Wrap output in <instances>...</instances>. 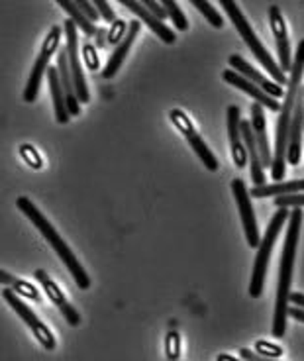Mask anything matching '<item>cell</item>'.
<instances>
[{
  "instance_id": "20",
  "label": "cell",
  "mask_w": 304,
  "mask_h": 361,
  "mask_svg": "<svg viewBox=\"0 0 304 361\" xmlns=\"http://www.w3.org/2000/svg\"><path fill=\"white\" fill-rule=\"evenodd\" d=\"M138 32H140V20H132V22H130V27H128V36H126L124 42L112 51L107 67H104V71H102V77H104V79H114V77H116V73L120 71V67L124 63L126 55L130 51V47L134 45V39L135 36H138Z\"/></svg>"
},
{
  "instance_id": "29",
  "label": "cell",
  "mask_w": 304,
  "mask_h": 361,
  "mask_svg": "<svg viewBox=\"0 0 304 361\" xmlns=\"http://www.w3.org/2000/svg\"><path fill=\"white\" fill-rule=\"evenodd\" d=\"M83 57H85V63L89 67L90 71H97L99 69V54H97V45L90 42V37H87L85 42H83Z\"/></svg>"
},
{
  "instance_id": "16",
  "label": "cell",
  "mask_w": 304,
  "mask_h": 361,
  "mask_svg": "<svg viewBox=\"0 0 304 361\" xmlns=\"http://www.w3.org/2000/svg\"><path fill=\"white\" fill-rule=\"evenodd\" d=\"M222 77H224V81L230 82L232 87L243 90V92H248L251 99H255V102H260L263 109L281 110L277 99L269 97L265 90L260 89V87H257L255 82H251L250 79H245V77H243V75H240V73H236L233 69H226V71L222 73Z\"/></svg>"
},
{
  "instance_id": "21",
  "label": "cell",
  "mask_w": 304,
  "mask_h": 361,
  "mask_svg": "<svg viewBox=\"0 0 304 361\" xmlns=\"http://www.w3.org/2000/svg\"><path fill=\"white\" fill-rule=\"evenodd\" d=\"M57 69H59V79H61L63 92H65V100H67V110L71 116H79L81 106H79V99H77V90H75V81H73L71 69H69V55L67 49L59 54L57 59Z\"/></svg>"
},
{
  "instance_id": "27",
  "label": "cell",
  "mask_w": 304,
  "mask_h": 361,
  "mask_svg": "<svg viewBox=\"0 0 304 361\" xmlns=\"http://www.w3.org/2000/svg\"><path fill=\"white\" fill-rule=\"evenodd\" d=\"M190 4L198 8L202 14H205V18L212 24L214 27H222L224 26V18L216 12V8L210 4V2H206V0H190Z\"/></svg>"
},
{
  "instance_id": "24",
  "label": "cell",
  "mask_w": 304,
  "mask_h": 361,
  "mask_svg": "<svg viewBox=\"0 0 304 361\" xmlns=\"http://www.w3.org/2000/svg\"><path fill=\"white\" fill-rule=\"evenodd\" d=\"M0 277H2V283H6V285H12V289L16 295L20 297H26V298H32V300H36L39 302L42 300V295H39V290L32 285V283H26V281L18 279V277H14V275H10L6 271H2L0 273Z\"/></svg>"
},
{
  "instance_id": "17",
  "label": "cell",
  "mask_w": 304,
  "mask_h": 361,
  "mask_svg": "<svg viewBox=\"0 0 304 361\" xmlns=\"http://www.w3.org/2000/svg\"><path fill=\"white\" fill-rule=\"evenodd\" d=\"M240 130H242L243 144H245V149H248V157H250V167H251V180L255 187H263L265 185V167H263V161H261L260 147H257V142H255V135H253V128H251V122L248 120H242L240 124Z\"/></svg>"
},
{
  "instance_id": "11",
  "label": "cell",
  "mask_w": 304,
  "mask_h": 361,
  "mask_svg": "<svg viewBox=\"0 0 304 361\" xmlns=\"http://www.w3.org/2000/svg\"><path fill=\"white\" fill-rule=\"evenodd\" d=\"M269 24L273 30V36H275V44H277L279 51V63L281 69L285 71H293V61H291V45H288V34H286V24L281 8L277 4H271L269 6Z\"/></svg>"
},
{
  "instance_id": "35",
  "label": "cell",
  "mask_w": 304,
  "mask_h": 361,
  "mask_svg": "<svg viewBox=\"0 0 304 361\" xmlns=\"http://www.w3.org/2000/svg\"><path fill=\"white\" fill-rule=\"evenodd\" d=\"M95 6H97V10L100 12V18H104L112 26L114 22H116V14H114V10H112V6L108 4V2H104V0H97V2H92Z\"/></svg>"
},
{
  "instance_id": "39",
  "label": "cell",
  "mask_w": 304,
  "mask_h": 361,
  "mask_svg": "<svg viewBox=\"0 0 304 361\" xmlns=\"http://www.w3.org/2000/svg\"><path fill=\"white\" fill-rule=\"evenodd\" d=\"M288 314L293 316L295 320H298V322H304V308H300V307L291 308V310H288Z\"/></svg>"
},
{
  "instance_id": "36",
  "label": "cell",
  "mask_w": 304,
  "mask_h": 361,
  "mask_svg": "<svg viewBox=\"0 0 304 361\" xmlns=\"http://www.w3.org/2000/svg\"><path fill=\"white\" fill-rule=\"evenodd\" d=\"M142 4L145 6V8L150 10V12H152L155 18H159L162 22L165 18H169V14H167V10L163 8L162 2H157V0H143Z\"/></svg>"
},
{
  "instance_id": "7",
  "label": "cell",
  "mask_w": 304,
  "mask_h": 361,
  "mask_svg": "<svg viewBox=\"0 0 304 361\" xmlns=\"http://www.w3.org/2000/svg\"><path fill=\"white\" fill-rule=\"evenodd\" d=\"M171 122L177 126L181 134L185 135L188 140V144L193 147V152L200 157V161L205 163V167L208 171H218V161H216V155L210 152V147L205 144V140L200 137V134L197 132V128L193 126V122L188 120V116L183 112V110L175 109L171 110Z\"/></svg>"
},
{
  "instance_id": "13",
  "label": "cell",
  "mask_w": 304,
  "mask_h": 361,
  "mask_svg": "<svg viewBox=\"0 0 304 361\" xmlns=\"http://www.w3.org/2000/svg\"><path fill=\"white\" fill-rule=\"evenodd\" d=\"M304 126V85L298 89V99H296L295 116L291 124V134H288V145H286V161L293 167L300 163V135Z\"/></svg>"
},
{
  "instance_id": "12",
  "label": "cell",
  "mask_w": 304,
  "mask_h": 361,
  "mask_svg": "<svg viewBox=\"0 0 304 361\" xmlns=\"http://www.w3.org/2000/svg\"><path fill=\"white\" fill-rule=\"evenodd\" d=\"M240 109L228 106V137H230V149H232V161L238 169H243L248 165V149L243 144L242 130H240Z\"/></svg>"
},
{
  "instance_id": "40",
  "label": "cell",
  "mask_w": 304,
  "mask_h": 361,
  "mask_svg": "<svg viewBox=\"0 0 304 361\" xmlns=\"http://www.w3.org/2000/svg\"><path fill=\"white\" fill-rule=\"evenodd\" d=\"M291 300L295 302V307L304 308V295H303V293H293V295H291Z\"/></svg>"
},
{
  "instance_id": "23",
  "label": "cell",
  "mask_w": 304,
  "mask_h": 361,
  "mask_svg": "<svg viewBox=\"0 0 304 361\" xmlns=\"http://www.w3.org/2000/svg\"><path fill=\"white\" fill-rule=\"evenodd\" d=\"M304 190V179L303 180H291V183H275V185H263V187H255L251 189V197L253 199H263V197H283V195H298Z\"/></svg>"
},
{
  "instance_id": "37",
  "label": "cell",
  "mask_w": 304,
  "mask_h": 361,
  "mask_svg": "<svg viewBox=\"0 0 304 361\" xmlns=\"http://www.w3.org/2000/svg\"><path fill=\"white\" fill-rule=\"evenodd\" d=\"M240 357H242L243 361H275L273 357H265V355H260L257 352H251L248 348H242V350H240Z\"/></svg>"
},
{
  "instance_id": "22",
  "label": "cell",
  "mask_w": 304,
  "mask_h": 361,
  "mask_svg": "<svg viewBox=\"0 0 304 361\" xmlns=\"http://www.w3.org/2000/svg\"><path fill=\"white\" fill-rule=\"evenodd\" d=\"M47 81H49V90H51V99H54V110L55 120L59 124H67L69 122V110H67V100H65V92H63L61 79H59V69L57 67H49L47 69Z\"/></svg>"
},
{
  "instance_id": "41",
  "label": "cell",
  "mask_w": 304,
  "mask_h": 361,
  "mask_svg": "<svg viewBox=\"0 0 304 361\" xmlns=\"http://www.w3.org/2000/svg\"><path fill=\"white\" fill-rule=\"evenodd\" d=\"M218 361H243V360H236V357L228 355V353H220V355H218Z\"/></svg>"
},
{
  "instance_id": "26",
  "label": "cell",
  "mask_w": 304,
  "mask_h": 361,
  "mask_svg": "<svg viewBox=\"0 0 304 361\" xmlns=\"http://www.w3.org/2000/svg\"><path fill=\"white\" fill-rule=\"evenodd\" d=\"M163 8L167 10V14H169L171 22L175 24V27L179 30V32H187L188 30V22L185 18V14H183V10L181 6L175 2V0H162Z\"/></svg>"
},
{
  "instance_id": "3",
  "label": "cell",
  "mask_w": 304,
  "mask_h": 361,
  "mask_svg": "<svg viewBox=\"0 0 304 361\" xmlns=\"http://www.w3.org/2000/svg\"><path fill=\"white\" fill-rule=\"evenodd\" d=\"M16 207L26 214L28 220L36 226L37 230H39V234L44 235L45 242L51 245V247H54V252L61 257V262L65 263V267H67L69 273L73 275V279H75V283H77V287L83 290L89 289L90 279H89V275H87V271L83 269L79 259L75 257V253L69 250V245L63 242L61 235L55 232V228L49 224V220L39 212V208H37L32 200L28 199V197H20V199L16 200Z\"/></svg>"
},
{
  "instance_id": "28",
  "label": "cell",
  "mask_w": 304,
  "mask_h": 361,
  "mask_svg": "<svg viewBox=\"0 0 304 361\" xmlns=\"http://www.w3.org/2000/svg\"><path fill=\"white\" fill-rule=\"evenodd\" d=\"M128 27H130V24H126L124 20L118 18L112 26H110V30H108V44L110 45H120L122 42H124V37L128 36Z\"/></svg>"
},
{
  "instance_id": "2",
  "label": "cell",
  "mask_w": 304,
  "mask_h": 361,
  "mask_svg": "<svg viewBox=\"0 0 304 361\" xmlns=\"http://www.w3.org/2000/svg\"><path fill=\"white\" fill-rule=\"evenodd\" d=\"M303 224V210L293 208L288 216V230H286L285 247L279 267V287H277V305H275V318H273V336L283 338L286 328V314H288V300H291V283H293V271H295L296 244H298V232Z\"/></svg>"
},
{
  "instance_id": "6",
  "label": "cell",
  "mask_w": 304,
  "mask_h": 361,
  "mask_svg": "<svg viewBox=\"0 0 304 361\" xmlns=\"http://www.w3.org/2000/svg\"><path fill=\"white\" fill-rule=\"evenodd\" d=\"M63 27L54 26L49 32H47V36H45L44 44H42V51L37 55L36 63L32 67V73H30V79H28L26 89H24V100L26 102H34L37 97V92H39V87H42V79H44V73H47L49 69V59H51V55L57 51V47H59V42H61L63 36Z\"/></svg>"
},
{
  "instance_id": "33",
  "label": "cell",
  "mask_w": 304,
  "mask_h": 361,
  "mask_svg": "<svg viewBox=\"0 0 304 361\" xmlns=\"http://www.w3.org/2000/svg\"><path fill=\"white\" fill-rule=\"evenodd\" d=\"M255 352L260 353V355H265V357H273V360H277L283 355V348H279V345H273V343L269 342H260L255 343Z\"/></svg>"
},
{
  "instance_id": "4",
  "label": "cell",
  "mask_w": 304,
  "mask_h": 361,
  "mask_svg": "<svg viewBox=\"0 0 304 361\" xmlns=\"http://www.w3.org/2000/svg\"><path fill=\"white\" fill-rule=\"evenodd\" d=\"M220 6H222V8L226 10V14L232 18V24L236 26V30L240 32V36L243 37V42L248 44V47L251 49V54L255 55V59H257V61H260V63L263 65L269 73H271V77L275 79V82H277L279 87L286 85L288 79L285 77V73H283V69L273 61V57H271V54L265 49V45L261 44L260 37L255 36L253 27L250 26L248 18L242 14L240 6H238L236 2H230V0H222V2H220Z\"/></svg>"
},
{
  "instance_id": "38",
  "label": "cell",
  "mask_w": 304,
  "mask_h": 361,
  "mask_svg": "<svg viewBox=\"0 0 304 361\" xmlns=\"http://www.w3.org/2000/svg\"><path fill=\"white\" fill-rule=\"evenodd\" d=\"M97 49H104V45L108 44V30L107 27H99V32H97Z\"/></svg>"
},
{
  "instance_id": "9",
  "label": "cell",
  "mask_w": 304,
  "mask_h": 361,
  "mask_svg": "<svg viewBox=\"0 0 304 361\" xmlns=\"http://www.w3.org/2000/svg\"><path fill=\"white\" fill-rule=\"evenodd\" d=\"M65 36H67V55H69V69H71L73 81H75V90H77V99L79 102H89V89L87 81L81 71V61H79V36H77V24L71 18L65 20L63 24Z\"/></svg>"
},
{
  "instance_id": "31",
  "label": "cell",
  "mask_w": 304,
  "mask_h": 361,
  "mask_svg": "<svg viewBox=\"0 0 304 361\" xmlns=\"http://www.w3.org/2000/svg\"><path fill=\"white\" fill-rule=\"evenodd\" d=\"M165 353L169 361H177L181 357V336L179 332H169L167 334V340H165Z\"/></svg>"
},
{
  "instance_id": "18",
  "label": "cell",
  "mask_w": 304,
  "mask_h": 361,
  "mask_svg": "<svg viewBox=\"0 0 304 361\" xmlns=\"http://www.w3.org/2000/svg\"><path fill=\"white\" fill-rule=\"evenodd\" d=\"M265 126H267V120H265V114H263V106L260 102H253L251 104V128H253V135H255V142H257V147H260L261 161H263V167H273V154H271V147H269Z\"/></svg>"
},
{
  "instance_id": "5",
  "label": "cell",
  "mask_w": 304,
  "mask_h": 361,
  "mask_svg": "<svg viewBox=\"0 0 304 361\" xmlns=\"http://www.w3.org/2000/svg\"><path fill=\"white\" fill-rule=\"evenodd\" d=\"M288 216H291V210L288 208H277V212L273 214L271 222H269L267 232L263 235V242L257 247V255H255V265H253V275H251L250 283L251 298L261 297V293H263L269 257H271V252H273V245L277 242L279 232H281V228H283V224H285V220Z\"/></svg>"
},
{
  "instance_id": "15",
  "label": "cell",
  "mask_w": 304,
  "mask_h": 361,
  "mask_svg": "<svg viewBox=\"0 0 304 361\" xmlns=\"http://www.w3.org/2000/svg\"><path fill=\"white\" fill-rule=\"evenodd\" d=\"M34 275H36V279L42 283L45 295L51 298V302H54L55 307H59L61 314L65 316V320H67L71 326H79V322H81V316H79V312L75 310V307H71V305L67 302V298H65V295L61 293V289L57 287V283H54V281L49 279V275H47L44 269H37Z\"/></svg>"
},
{
  "instance_id": "14",
  "label": "cell",
  "mask_w": 304,
  "mask_h": 361,
  "mask_svg": "<svg viewBox=\"0 0 304 361\" xmlns=\"http://www.w3.org/2000/svg\"><path fill=\"white\" fill-rule=\"evenodd\" d=\"M230 65L236 69V73H240L245 79H250L251 82H255L260 89L265 90L269 97H273V99H283L286 94L285 90H283V87H279L275 81H269L267 77H263L255 67H251V65L243 59L242 55H230Z\"/></svg>"
},
{
  "instance_id": "1",
  "label": "cell",
  "mask_w": 304,
  "mask_h": 361,
  "mask_svg": "<svg viewBox=\"0 0 304 361\" xmlns=\"http://www.w3.org/2000/svg\"><path fill=\"white\" fill-rule=\"evenodd\" d=\"M304 73V39L296 47L295 65L288 77V89H286L285 102L281 106V116L277 120V132H275V154H273V167L271 175L273 179L281 183L285 177V163H286V145H288V134H291V124L295 116L296 99H298V89H300V79Z\"/></svg>"
},
{
  "instance_id": "8",
  "label": "cell",
  "mask_w": 304,
  "mask_h": 361,
  "mask_svg": "<svg viewBox=\"0 0 304 361\" xmlns=\"http://www.w3.org/2000/svg\"><path fill=\"white\" fill-rule=\"evenodd\" d=\"M2 297H4V300L8 302L10 307H12V310L16 312V314L24 320L28 324V328L34 332V336L37 338V342L44 345L45 350H54L55 348V338L54 334L49 332V328L37 318L36 314H34V310L32 308H28V305L22 300V298H18V295L14 293V290L10 289H4L2 290Z\"/></svg>"
},
{
  "instance_id": "19",
  "label": "cell",
  "mask_w": 304,
  "mask_h": 361,
  "mask_svg": "<svg viewBox=\"0 0 304 361\" xmlns=\"http://www.w3.org/2000/svg\"><path fill=\"white\" fill-rule=\"evenodd\" d=\"M120 2H122L128 10H132L135 16L142 20L143 24L150 27L153 34L159 37L162 42H165V44H173V42H175V32L165 26V22H162L159 18H155L152 12L143 6L142 2H132V0H120Z\"/></svg>"
},
{
  "instance_id": "25",
  "label": "cell",
  "mask_w": 304,
  "mask_h": 361,
  "mask_svg": "<svg viewBox=\"0 0 304 361\" xmlns=\"http://www.w3.org/2000/svg\"><path fill=\"white\" fill-rule=\"evenodd\" d=\"M59 6H61L65 12H69V16L71 20L77 24V27H81L83 32L87 34V37H95L97 36V32H99V27L95 26L92 22H90L85 14H83L81 10L77 8V4L75 2H59Z\"/></svg>"
},
{
  "instance_id": "34",
  "label": "cell",
  "mask_w": 304,
  "mask_h": 361,
  "mask_svg": "<svg viewBox=\"0 0 304 361\" xmlns=\"http://www.w3.org/2000/svg\"><path fill=\"white\" fill-rule=\"evenodd\" d=\"M75 4H77V8L81 10L83 14L87 16V18L95 24V22H99L100 20V12L97 10V6L95 4H90V2H87V0H75Z\"/></svg>"
},
{
  "instance_id": "32",
  "label": "cell",
  "mask_w": 304,
  "mask_h": 361,
  "mask_svg": "<svg viewBox=\"0 0 304 361\" xmlns=\"http://www.w3.org/2000/svg\"><path fill=\"white\" fill-rule=\"evenodd\" d=\"M273 204L277 208H303L304 195H283V197H275Z\"/></svg>"
},
{
  "instance_id": "10",
  "label": "cell",
  "mask_w": 304,
  "mask_h": 361,
  "mask_svg": "<svg viewBox=\"0 0 304 361\" xmlns=\"http://www.w3.org/2000/svg\"><path fill=\"white\" fill-rule=\"evenodd\" d=\"M232 192L233 199L238 202V208H240V216H242L243 232H245V240L251 247H260L261 238H260V228H257V220H255V214H253V207H251L250 192L245 189V183L242 179H233L232 180Z\"/></svg>"
},
{
  "instance_id": "30",
  "label": "cell",
  "mask_w": 304,
  "mask_h": 361,
  "mask_svg": "<svg viewBox=\"0 0 304 361\" xmlns=\"http://www.w3.org/2000/svg\"><path fill=\"white\" fill-rule=\"evenodd\" d=\"M20 155H22V159H24L32 169H42V167H44V159H42V155L37 154L34 145H20Z\"/></svg>"
}]
</instances>
